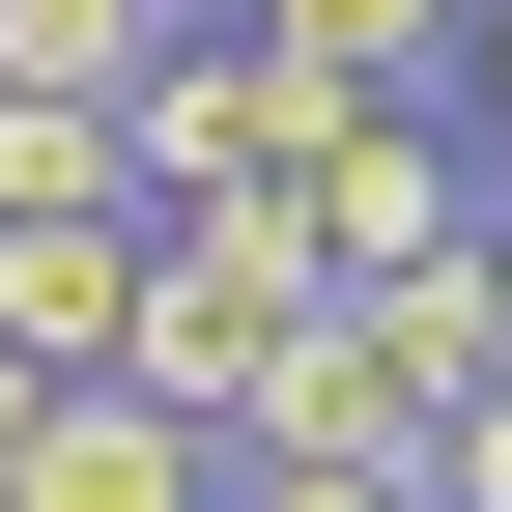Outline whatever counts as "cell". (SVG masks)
<instances>
[{"mask_svg": "<svg viewBox=\"0 0 512 512\" xmlns=\"http://www.w3.org/2000/svg\"><path fill=\"white\" fill-rule=\"evenodd\" d=\"M342 313V256H313V200H143V399H200V427H256L285 399V342Z\"/></svg>", "mask_w": 512, "mask_h": 512, "instance_id": "1", "label": "cell"}, {"mask_svg": "<svg viewBox=\"0 0 512 512\" xmlns=\"http://www.w3.org/2000/svg\"><path fill=\"white\" fill-rule=\"evenodd\" d=\"M342 114H370V86H313L285 29H171V57H143V200H285Z\"/></svg>", "mask_w": 512, "mask_h": 512, "instance_id": "2", "label": "cell"}, {"mask_svg": "<svg viewBox=\"0 0 512 512\" xmlns=\"http://www.w3.org/2000/svg\"><path fill=\"white\" fill-rule=\"evenodd\" d=\"M285 200H313V256H342V285H399V256H456V228H484V114H427V86H370L342 143L285 171Z\"/></svg>", "mask_w": 512, "mask_h": 512, "instance_id": "3", "label": "cell"}, {"mask_svg": "<svg viewBox=\"0 0 512 512\" xmlns=\"http://www.w3.org/2000/svg\"><path fill=\"white\" fill-rule=\"evenodd\" d=\"M0 512H228V427L143 399V370H57V427H29V484H0Z\"/></svg>", "mask_w": 512, "mask_h": 512, "instance_id": "4", "label": "cell"}, {"mask_svg": "<svg viewBox=\"0 0 512 512\" xmlns=\"http://www.w3.org/2000/svg\"><path fill=\"white\" fill-rule=\"evenodd\" d=\"M0 342H29V370H114V342H143V200H29V228H0Z\"/></svg>", "mask_w": 512, "mask_h": 512, "instance_id": "5", "label": "cell"}, {"mask_svg": "<svg viewBox=\"0 0 512 512\" xmlns=\"http://www.w3.org/2000/svg\"><path fill=\"white\" fill-rule=\"evenodd\" d=\"M228 29H285L313 86H427V114H456V57H484V0H228Z\"/></svg>", "mask_w": 512, "mask_h": 512, "instance_id": "6", "label": "cell"}, {"mask_svg": "<svg viewBox=\"0 0 512 512\" xmlns=\"http://www.w3.org/2000/svg\"><path fill=\"white\" fill-rule=\"evenodd\" d=\"M29 200H143V114L114 86H0V228Z\"/></svg>", "mask_w": 512, "mask_h": 512, "instance_id": "7", "label": "cell"}, {"mask_svg": "<svg viewBox=\"0 0 512 512\" xmlns=\"http://www.w3.org/2000/svg\"><path fill=\"white\" fill-rule=\"evenodd\" d=\"M143 57H171V0H0V86H114L143 114Z\"/></svg>", "mask_w": 512, "mask_h": 512, "instance_id": "8", "label": "cell"}, {"mask_svg": "<svg viewBox=\"0 0 512 512\" xmlns=\"http://www.w3.org/2000/svg\"><path fill=\"white\" fill-rule=\"evenodd\" d=\"M256 512H456V484H427V456H228Z\"/></svg>", "mask_w": 512, "mask_h": 512, "instance_id": "9", "label": "cell"}, {"mask_svg": "<svg viewBox=\"0 0 512 512\" xmlns=\"http://www.w3.org/2000/svg\"><path fill=\"white\" fill-rule=\"evenodd\" d=\"M427 484H456V512H512V370H484L456 427H427Z\"/></svg>", "mask_w": 512, "mask_h": 512, "instance_id": "10", "label": "cell"}, {"mask_svg": "<svg viewBox=\"0 0 512 512\" xmlns=\"http://www.w3.org/2000/svg\"><path fill=\"white\" fill-rule=\"evenodd\" d=\"M29 427H57V370H29V342H0V484H29Z\"/></svg>", "mask_w": 512, "mask_h": 512, "instance_id": "11", "label": "cell"}, {"mask_svg": "<svg viewBox=\"0 0 512 512\" xmlns=\"http://www.w3.org/2000/svg\"><path fill=\"white\" fill-rule=\"evenodd\" d=\"M456 114H484V143H512V0H484V57H456Z\"/></svg>", "mask_w": 512, "mask_h": 512, "instance_id": "12", "label": "cell"}, {"mask_svg": "<svg viewBox=\"0 0 512 512\" xmlns=\"http://www.w3.org/2000/svg\"><path fill=\"white\" fill-rule=\"evenodd\" d=\"M484 228H512V143H484Z\"/></svg>", "mask_w": 512, "mask_h": 512, "instance_id": "13", "label": "cell"}]
</instances>
